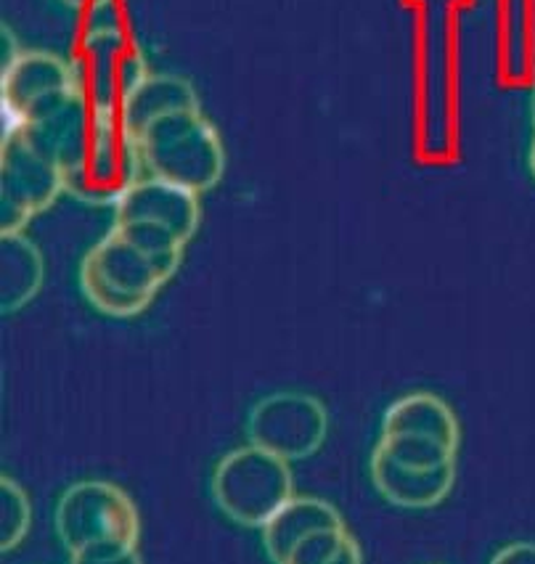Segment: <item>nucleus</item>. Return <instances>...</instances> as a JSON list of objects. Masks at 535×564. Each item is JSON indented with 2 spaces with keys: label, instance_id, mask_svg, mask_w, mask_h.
Masks as SVG:
<instances>
[{
  "label": "nucleus",
  "instance_id": "3",
  "mask_svg": "<svg viewBox=\"0 0 535 564\" xmlns=\"http://www.w3.org/2000/svg\"><path fill=\"white\" fill-rule=\"evenodd\" d=\"M178 265L181 258L149 252L112 226V231L83 258L80 286L96 311L114 318H133L146 311Z\"/></svg>",
  "mask_w": 535,
  "mask_h": 564
},
{
  "label": "nucleus",
  "instance_id": "2",
  "mask_svg": "<svg viewBox=\"0 0 535 564\" xmlns=\"http://www.w3.org/2000/svg\"><path fill=\"white\" fill-rule=\"evenodd\" d=\"M19 138L54 162L64 192L85 205H117L143 178L139 152L122 128L120 111L88 104L80 94L54 117L24 128Z\"/></svg>",
  "mask_w": 535,
  "mask_h": 564
},
{
  "label": "nucleus",
  "instance_id": "1",
  "mask_svg": "<svg viewBox=\"0 0 535 564\" xmlns=\"http://www.w3.org/2000/svg\"><path fill=\"white\" fill-rule=\"evenodd\" d=\"M122 128L139 152L143 178L205 194L223 178L226 152L186 80L149 75L120 109Z\"/></svg>",
  "mask_w": 535,
  "mask_h": 564
},
{
  "label": "nucleus",
  "instance_id": "18",
  "mask_svg": "<svg viewBox=\"0 0 535 564\" xmlns=\"http://www.w3.org/2000/svg\"><path fill=\"white\" fill-rule=\"evenodd\" d=\"M69 564H143L139 546L130 543H101V546H88L72 554Z\"/></svg>",
  "mask_w": 535,
  "mask_h": 564
},
{
  "label": "nucleus",
  "instance_id": "23",
  "mask_svg": "<svg viewBox=\"0 0 535 564\" xmlns=\"http://www.w3.org/2000/svg\"><path fill=\"white\" fill-rule=\"evenodd\" d=\"M533 120H535V94H533Z\"/></svg>",
  "mask_w": 535,
  "mask_h": 564
},
{
  "label": "nucleus",
  "instance_id": "22",
  "mask_svg": "<svg viewBox=\"0 0 535 564\" xmlns=\"http://www.w3.org/2000/svg\"><path fill=\"white\" fill-rule=\"evenodd\" d=\"M531 167H533V175H535V138H533V149H531Z\"/></svg>",
  "mask_w": 535,
  "mask_h": 564
},
{
  "label": "nucleus",
  "instance_id": "5",
  "mask_svg": "<svg viewBox=\"0 0 535 564\" xmlns=\"http://www.w3.org/2000/svg\"><path fill=\"white\" fill-rule=\"evenodd\" d=\"M56 533L69 554L101 543L139 546L141 517L125 490L103 480H85L72 485L58 501Z\"/></svg>",
  "mask_w": 535,
  "mask_h": 564
},
{
  "label": "nucleus",
  "instance_id": "13",
  "mask_svg": "<svg viewBox=\"0 0 535 564\" xmlns=\"http://www.w3.org/2000/svg\"><path fill=\"white\" fill-rule=\"evenodd\" d=\"M43 258L41 249L22 234L0 236V307L17 313L41 292Z\"/></svg>",
  "mask_w": 535,
  "mask_h": 564
},
{
  "label": "nucleus",
  "instance_id": "21",
  "mask_svg": "<svg viewBox=\"0 0 535 564\" xmlns=\"http://www.w3.org/2000/svg\"><path fill=\"white\" fill-rule=\"evenodd\" d=\"M64 3L69 6V9H103V6L109 3V0H64Z\"/></svg>",
  "mask_w": 535,
  "mask_h": 564
},
{
  "label": "nucleus",
  "instance_id": "7",
  "mask_svg": "<svg viewBox=\"0 0 535 564\" xmlns=\"http://www.w3.org/2000/svg\"><path fill=\"white\" fill-rule=\"evenodd\" d=\"M329 432V413L318 398L305 392H273L254 403L247 419V437L282 462H303L316 454Z\"/></svg>",
  "mask_w": 535,
  "mask_h": 564
},
{
  "label": "nucleus",
  "instance_id": "17",
  "mask_svg": "<svg viewBox=\"0 0 535 564\" xmlns=\"http://www.w3.org/2000/svg\"><path fill=\"white\" fill-rule=\"evenodd\" d=\"M350 538L352 535L348 533V528L318 530V533L299 541L284 564H329L345 549Z\"/></svg>",
  "mask_w": 535,
  "mask_h": 564
},
{
  "label": "nucleus",
  "instance_id": "16",
  "mask_svg": "<svg viewBox=\"0 0 535 564\" xmlns=\"http://www.w3.org/2000/svg\"><path fill=\"white\" fill-rule=\"evenodd\" d=\"M32 522L30 498L11 477L0 480V549L11 551L24 541Z\"/></svg>",
  "mask_w": 535,
  "mask_h": 564
},
{
  "label": "nucleus",
  "instance_id": "4",
  "mask_svg": "<svg viewBox=\"0 0 535 564\" xmlns=\"http://www.w3.org/2000/svg\"><path fill=\"white\" fill-rule=\"evenodd\" d=\"M212 498L228 520L263 530L295 498L290 464L263 448H237L212 471Z\"/></svg>",
  "mask_w": 535,
  "mask_h": 564
},
{
  "label": "nucleus",
  "instance_id": "12",
  "mask_svg": "<svg viewBox=\"0 0 535 564\" xmlns=\"http://www.w3.org/2000/svg\"><path fill=\"white\" fill-rule=\"evenodd\" d=\"M331 528H345L342 517L337 514L331 503L321 501V498H292L263 528V546L268 560L273 564H284L299 541L318 533V530Z\"/></svg>",
  "mask_w": 535,
  "mask_h": 564
},
{
  "label": "nucleus",
  "instance_id": "20",
  "mask_svg": "<svg viewBox=\"0 0 535 564\" xmlns=\"http://www.w3.org/2000/svg\"><path fill=\"white\" fill-rule=\"evenodd\" d=\"M329 564H363L361 560V549H358L356 538H350L348 543H345V549L339 551V554L331 560Z\"/></svg>",
  "mask_w": 535,
  "mask_h": 564
},
{
  "label": "nucleus",
  "instance_id": "11",
  "mask_svg": "<svg viewBox=\"0 0 535 564\" xmlns=\"http://www.w3.org/2000/svg\"><path fill=\"white\" fill-rule=\"evenodd\" d=\"M371 480L380 490L384 501L401 509H433L451 494L456 480V464L443 469L414 471L403 469L384 458L382 454H371Z\"/></svg>",
  "mask_w": 535,
  "mask_h": 564
},
{
  "label": "nucleus",
  "instance_id": "9",
  "mask_svg": "<svg viewBox=\"0 0 535 564\" xmlns=\"http://www.w3.org/2000/svg\"><path fill=\"white\" fill-rule=\"evenodd\" d=\"M58 192H64L62 175L48 156L32 149L24 138L3 141V173H0V199H3V234H19L32 215L43 213Z\"/></svg>",
  "mask_w": 535,
  "mask_h": 564
},
{
  "label": "nucleus",
  "instance_id": "14",
  "mask_svg": "<svg viewBox=\"0 0 535 564\" xmlns=\"http://www.w3.org/2000/svg\"><path fill=\"white\" fill-rule=\"evenodd\" d=\"M382 432H411V435L435 437L454 451H459L461 443L454 411L448 409L446 400L429 395V392H414V395L395 400L384 413Z\"/></svg>",
  "mask_w": 535,
  "mask_h": 564
},
{
  "label": "nucleus",
  "instance_id": "19",
  "mask_svg": "<svg viewBox=\"0 0 535 564\" xmlns=\"http://www.w3.org/2000/svg\"><path fill=\"white\" fill-rule=\"evenodd\" d=\"M491 564H535V543H512L501 549Z\"/></svg>",
  "mask_w": 535,
  "mask_h": 564
},
{
  "label": "nucleus",
  "instance_id": "10",
  "mask_svg": "<svg viewBox=\"0 0 535 564\" xmlns=\"http://www.w3.org/2000/svg\"><path fill=\"white\" fill-rule=\"evenodd\" d=\"M114 218L156 223V226H165L173 234H178L188 245L199 226V202L197 194L186 192V188L170 186V183L156 178H141L117 202Z\"/></svg>",
  "mask_w": 535,
  "mask_h": 564
},
{
  "label": "nucleus",
  "instance_id": "15",
  "mask_svg": "<svg viewBox=\"0 0 535 564\" xmlns=\"http://www.w3.org/2000/svg\"><path fill=\"white\" fill-rule=\"evenodd\" d=\"M374 451L397 467L414 471L443 469L448 464H456V456H459V451L448 448L446 443L435 441V437L411 435V432H382Z\"/></svg>",
  "mask_w": 535,
  "mask_h": 564
},
{
  "label": "nucleus",
  "instance_id": "8",
  "mask_svg": "<svg viewBox=\"0 0 535 564\" xmlns=\"http://www.w3.org/2000/svg\"><path fill=\"white\" fill-rule=\"evenodd\" d=\"M77 94L101 109L120 111L139 85L146 80V62L120 28H96L83 41L80 58L69 64Z\"/></svg>",
  "mask_w": 535,
  "mask_h": 564
},
{
  "label": "nucleus",
  "instance_id": "6",
  "mask_svg": "<svg viewBox=\"0 0 535 564\" xmlns=\"http://www.w3.org/2000/svg\"><path fill=\"white\" fill-rule=\"evenodd\" d=\"M77 94L67 62L45 51H28L3 69L0 107H3V141L56 115Z\"/></svg>",
  "mask_w": 535,
  "mask_h": 564
}]
</instances>
